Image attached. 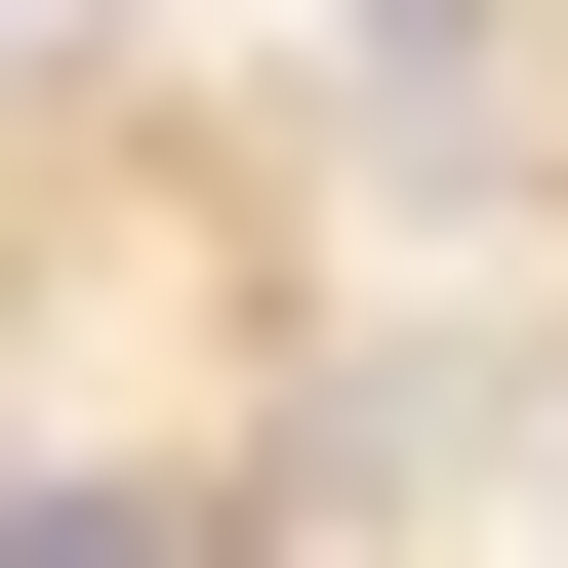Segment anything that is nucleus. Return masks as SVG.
Returning a JSON list of instances; mask_svg holds the SVG:
<instances>
[{"instance_id": "obj_2", "label": "nucleus", "mask_w": 568, "mask_h": 568, "mask_svg": "<svg viewBox=\"0 0 568 568\" xmlns=\"http://www.w3.org/2000/svg\"><path fill=\"white\" fill-rule=\"evenodd\" d=\"M325 41H366V82L447 122V163H487V82H528V0H325Z\"/></svg>"}, {"instance_id": "obj_1", "label": "nucleus", "mask_w": 568, "mask_h": 568, "mask_svg": "<svg viewBox=\"0 0 568 568\" xmlns=\"http://www.w3.org/2000/svg\"><path fill=\"white\" fill-rule=\"evenodd\" d=\"M0 568H244L203 447H0Z\"/></svg>"}]
</instances>
